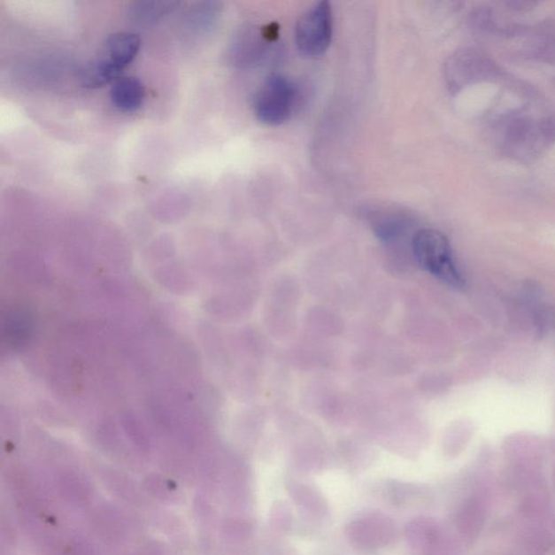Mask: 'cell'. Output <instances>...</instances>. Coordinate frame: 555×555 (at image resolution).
<instances>
[{"label":"cell","instance_id":"7","mask_svg":"<svg viewBox=\"0 0 555 555\" xmlns=\"http://www.w3.org/2000/svg\"><path fill=\"white\" fill-rule=\"evenodd\" d=\"M139 48L140 38L136 34L117 33L105 42L104 57L122 70L136 58Z\"/></svg>","mask_w":555,"mask_h":555},{"label":"cell","instance_id":"8","mask_svg":"<svg viewBox=\"0 0 555 555\" xmlns=\"http://www.w3.org/2000/svg\"><path fill=\"white\" fill-rule=\"evenodd\" d=\"M375 234L385 243H394L405 234L409 227V220L403 212L382 210L371 217Z\"/></svg>","mask_w":555,"mask_h":555},{"label":"cell","instance_id":"5","mask_svg":"<svg viewBox=\"0 0 555 555\" xmlns=\"http://www.w3.org/2000/svg\"><path fill=\"white\" fill-rule=\"evenodd\" d=\"M347 533L352 542L365 549L385 547L393 543L398 535L392 520L381 515L355 520L350 524Z\"/></svg>","mask_w":555,"mask_h":555},{"label":"cell","instance_id":"1","mask_svg":"<svg viewBox=\"0 0 555 555\" xmlns=\"http://www.w3.org/2000/svg\"><path fill=\"white\" fill-rule=\"evenodd\" d=\"M414 258L426 272L453 289L465 287L448 239L433 229L420 230L412 240Z\"/></svg>","mask_w":555,"mask_h":555},{"label":"cell","instance_id":"9","mask_svg":"<svg viewBox=\"0 0 555 555\" xmlns=\"http://www.w3.org/2000/svg\"><path fill=\"white\" fill-rule=\"evenodd\" d=\"M120 71L122 70L115 66L112 62L101 57L81 67L80 71L81 84L85 89H100V87L117 79Z\"/></svg>","mask_w":555,"mask_h":555},{"label":"cell","instance_id":"3","mask_svg":"<svg viewBox=\"0 0 555 555\" xmlns=\"http://www.w3.org/2000/svg\"><path fill=\"white\" fill-rule=\"evenodd\" d=\"M333 13L329 2H320L298 19L296 28L297 50L306 57H318L332 42Z\"/></svg>","mask_w":555,"mask_h":555},{"label":"cell","instance_id":"2","mask_svg":"<svg viewBox=\"0 0 555 555\" xmlns=\"http://www.w3.org/2000/svg\"><path fill=\"white\" fill-rule=\"evenodd\" d=\"M297 100V89L286 76L273 74L265 80L253 100V110L260 122L280 125L289 118Z\"/></svg>","mask_w":555,"mask_h":555},{"label":"cell","instance_id":"4","mask_svg":"<svg viewBox=\"0 0 555 555\" xmlns=\"http://www.w3.org/2000/svg\"><path fill=\"white\" fill-rule=\"evenodd\" d=\"M277 27L266 28L249 27L241 31L231 45L230 56L234 64L240 66L258 65L268 50L270 42L277 35Z\"/></svg>","mask_w":555,"mask_h":555},{"label":"cell","instance_id":"6","mask_svg":"<svg viewBox=\"0 0 555 555\" xmlns=\"http://www.w3.org/2000/svg\"><path fill=\"white\" fill-rule=\"evenodd\" d=\"M110 96L119 110L135 112L143 104L144 86L136 77H122L114 81Z\"/></svg>","mask_w":555,"mask_h":555},{"label":"cell","instance_id":"10","mask_svg":"<svg viewBox=\"0 0 555 555\" xmlns=\"http://www.w3.org/2000/svg\"><path fill=\"white\" fill-rule=\"evenodd\" d=\"M178 4L173 2L135 3L130 4L129 16L139 23H154L172 12Z\"/></svg>","mask_w":555,"mask_h":555}]
</instances>
